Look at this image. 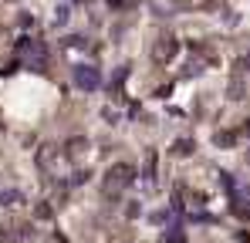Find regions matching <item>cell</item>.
Here are the masks:
<instances>
[{"instance_id": "7", "label": "cell", "mask_w": 250, "mask_h": 243, "mask_svg": "<svg viewBox=\"0 0 250 243\" xmlns=\"http://www.w3.org/2000/svg\"><path fill=\"white\" fill-rule=\"evenodd\" d=\"M125 78H128V64H122V68H119V71L112 75V81H108V88H112V91H119Z\"/></svg>"}, {"instance_id": "8", "label": "cell", "mask_w": 250, "mask_h": 243, "mask_svg": "<svg viewBox=\"0 0 250 243\" xmlns=\"http://www.w3.org/2000/svg\"><path fill=\"white\" fill-rule=\"evenodd\" d=\"M146 179H156V152L146 156Z\"/></svg>"}, {"instance_id": "12", "label": "cell", "mask_w": 250, "mask_h": 243, "mask_svg": "<svg viewBox=\"0 0 250 243\" xmlns=\"http://www.w3.org/2000/svg\"><path fill=\"white\" fill-rule=\"evenodd\" d=\"M68 47H84V38H68Z\"/></svg>"}, {"instance_id": "9", "label": "cell", "mask_w": 250, "mask_h": 243, "mask_svg": "<svg viewBox=\"0 0 250 243\" xmlns=\"http://www.w3.org/2000/svg\"><path fill=\"white\" fill-rule=\"evenodd\" d=\"M34 216H38V220H51V216H54V206H47V202H44V206H38V213H34Z\"/></svg>"}, {"instance_id": "5", "label": "cell", "mask_w": 250, "mask_h": 243, "mask_svg": "<svg viewBox=\"0 0 250 243\" xmlns=\"http://www.w3.org/2000/svg\"><path fill=\"white\" fill-rule=\"evenodd\" d=\"M172 156H183V159L193 156V139H176L172 142Z\"/></svg>"}, {"instance_id": "4", "label": "cell", "mask_w": 250, "mask_h": 243, "mask_svg": "<svg viewBox=\"0 0 250 243\" xmlns=\"http://www.w3.org/2000/svg\"><path fill=\"white\" fill-rule=\"evenodd\" d=\"M84 149H88V139H82V135H78V139H68V145H64V156H68V159H82Z\"/></svg>"}, {"instance_id": "6", "label": "cell", "mask_w": 250, "mask_h": 243, "mask_svg": "<svg viewBox=\"0 0 250 243\" xmlns=\"http://www.w3.org/2000/svg\"><path fill=\"white\" fill-rule=\"evenodd\" d=\"M0 202H3V206H21L24 196H21V193H14V189H3V193H0Z\"/></svg>"}, {"instance_id": "15", "label": "cell", "mask_w": 250, "mask_h": 243, "mask_svg": "<svg viewBox=\"0 0 250 243\" xmlns=\"http://www.w3.org/2000/svg\"><path fill=\"white\" fill-rule=\"evenodd\" d=\"M75 3H82V0H75Z\"/></svg>"}, {"instance_id": "11", "label": "cell", "mask_w": 250, "mask_h": 243, "mask_svg": "<svg viewBox=\"0 0 250 243\" xmlns=\"http://www.w3.org/2000/svg\"><path fill=\"white\" fill-rule=\"evenodd\" d=\"M166 243H186V237H183V230H179V233H176V230H172V233H166Z\"/></svg>"}, {"instance_id": "3", "label": "cell", "mask_w": 250, "mask_h": 243, "mask_svg": "<svg viewBox=\"0 0 250 243\" xmlns=\"http://www.w3.org/2000/svg\"><path fill=\"white\" fill-rule=\"evenodd\" d=\"M75 84H78L82 91H98V84H102L98 68H91V64H78V68H75Z\"/></svg>"}, {"instance_id": "2", "label": "cell", "mask_w": 250, "mask_h": 243, "mask_svg": "<svg viewBox=\"0 0 250 243\" xmlns=\"http://www.w3.org/2000/svg\"><path fill=\"white\" fill-rule=\"evenodd\" d=\"M179 54V40L176 38H159L152 44V64H169Z\"/></svg>"}, {"instance_id": "1", "label": "cell", "mask_w": 250, "mask_h": 243, "mask_svg": "<svg viewBox=\"0 0 250 243\" xmlns=\"http://www.w3.org/2000/svg\"><path fill=\"white\" fill-rule=\"evenodd\" d=\"M135 165H128V162H119V165H112L108 172H105V179H102V193L105 196H119V193H125L132 182H135Z\"/></svg>"}, {"instance_id": "14", "label": "cell", "mask_w": 250, "mask_h": 243, "mask_svg": "<svg viewBox=\"0 0 250 243\" xmlns=\"http://www.w3.org/2000/svg\"><path fill=\"white\" fill-rule=\"evenodd\" d=\"M3 38H7V31H3V27H0V40H3Z\"/></svg>"}, {"instance_id": "13", "label": "cell", "mask_w": 250, "mask_h": 243, "mask_svg": "<svg viewBox=\"0 0 250 243\" xmlns=\"http://www.w3.org/2000/svg\"><path fill=\"white\" fill-rule=\"evenodd\" d=\"M237 68H240V71H250V58H240V61H237Z\"/></svg>"}, {"instance_id": "10", "label": "cell", "mask_w": 250, "mask_h": 243, "mask_svg": "<svg viewBox=\"0 0 250 243\" xmlns=\"http://www.w3.org/2000/svg\"><path fill=\"white\" fill-rule=\"evenodd\" d=\"M216 145H233V132H220L216 135Z\"/></svg>"}]
</instances>
